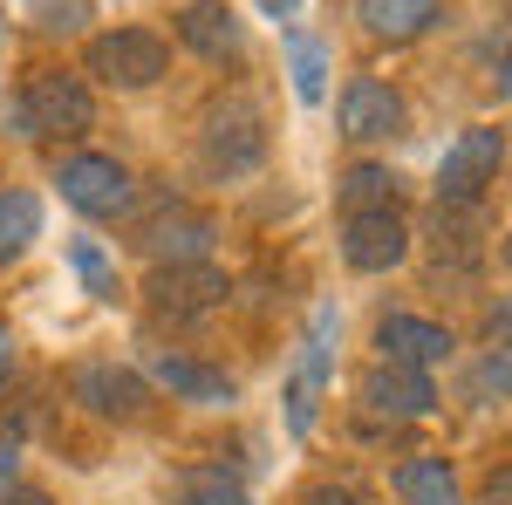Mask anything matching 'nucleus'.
I'll return each instance as SVG.
<instances>
[{
  "label": "nucleus",
  "instance_id": "obj_1",
  "mask_svg": "<svg viewBox=\"0 0 512 505\" xmlns=\"http://www.w3.org/2000/svg\"><path fill=\"white\" fill-rule=\"evenodd\" d=\"M7 123H14V137H28V144L82 137V130L96 123V96H89V82L69 76V69H35V76L14 89Z\"/></svg>",
  "mask_w": 512,
  "mask_h": 505
},
{
  "label": "nucleus",
  "instance_id": "obj_2",
  "mask_svg": "<svg viewBox=\"0 0 512 505\" xmlns=\"http://www.w3.org/2000/svg\"><path fill=\"white\" fill-rule=\"evenodd\" d=\"M164 69H171V41L151 28H110L82 48V76H96L103 89H123V96L164 82Z\"/></svg>",
  "mask_w": 512,
  "mask_h": 505
},
{
  "label": "nucleus",
  "instance_id": "obj_3",
  "mask_svg": "<svg viewBox=\"0 0 512 505\" xmlns=\"http://www.w3.org/2000/svg\"><path fill=\"white\" fill-rule=\"evenodd\" d=\"M198 157H205V171H219V178L260 171V157H267V117H260V103H253V96L212 103V110H205V137H198Z\"/></svg>",
  "mask_w": 512,
  "mask_h": 505
},
{
  "label": "nucleus",
  "instance_id": "obj_4",
  "mask_svg": "<svg viewBox=\"0 0 512 505\" xmlns=\"http://www.w3.org/2000/svg\"><path fill=\"white\" fill-rule=\"evenodd\" d=\"M499 164H506V130H492V123L458 130L451 151L437 157V205H478L485 185L499 178Z\"/></svg>",
  "mask_w": 512,
  "mask_h": 505
},
{
  "label": "nucleus",
  "instance_id": "obj_5",
  "mask_svg": "<svg viewBox=\"0 0 512 505\" xmlns=\"http://www.w3.org/2000/svg\"><path fill=\"white\" fill-rule=\"evenodd\" d=\"M55 185H62V198L76 205L82 219H123V212H130V171H123L117 157H103V151L62 157Z\"/></svg>",
  "mask_w": 512,
  "mask_h": 505
},
{
  "label": "nucleus",
  "instance_id": "obj_6",
  "mask_svg": "<svg viewBox=\"0 0 512 505\" xmlns=\"http://www.w3.org/2000/svg\"><path fill=\"white\" fill-rule=\"evenodd\" d=\"M335 308H315L308 335H301V355H294V376H287V430L308 437L321 410V383H328V342H335Z\"/></svg>",
  "mask_w": 512,
  "mask_h": 505
},
{
  "label": "nucleus",
  "instance_id": "obj_7",
  "mask_svg": "<svg viewBox=\"0 0 512 505\" xmlns=\"http://www.w3.org/2000/svg\"><path fill=\"white\" fill-rule=\"evenodd\" d=\"M171 28L205 62H246V21H239L233 0H178L171 7Z\"/></svg>",
  "mask_w": 512,
  "mask_h": 505
},
{
  "label": "nucleus",
  "instance_id": "obj_8",
  "mask_svg": "<svg viewBox=\"0 0 512 505\" xmlns=\"http://www.w3.org/2000/svg\"><path fill=\"white\" fill-rule=\"evenodd\" d=\"M144 294H151V314H171V321H198V314H212L233 287H226V273L212 267V260H198V267H151L144 280Z\"/></svg>",
  "mask_w": 512,
  "mask_h": 505
},
{
  "label": "nucleus",
  "instance_id": "obj_9",
  "mask_svg": "<svg viewBox=\"0 0 512 505\" xmlns=\"http://www.w3.org/2000/svg\"><path fill=\"white\" fill-rule=\"evenodd\" d=\"M403 130H410V103L396 96L390 82L355 76L349 89H342V137H349V144H390Z\"/></svg>",
  "mask_w": 512,
  "mask_h": 505
},
{
  "label": "nucleus",
  "instance_id": "obj_10",
  "mask_svg": "<svg viewBox=\"0 0 512 505\" xmlns=\"http://www.w3.org/2000/svg\"><path fill=\"white\" fill-rule=\"evenodd\" d=\"M76 403L89 417H110V424H130V417H144V403H151V383L137 376V369H117V362H82L76 376Z\"/></svg>",
  "mask_w": 512,
  "mask_h": 505
},
{
  "label": "nucleus",
  "instance_id": "obj_11",
  "mask_svg": "<svg viewBox=\"0 0 512 505\" xmlns=\"http://www.w3.org/2000/svg\"><path fill=\"white\" fill-rule=\"evenodd\" d=\"M342 260L355 273H390L410 260V226L403 212H355L342 219Z\"/></svg>",
  "mask_w": 512,
  "mask_h": 505
},
{
  "label": "nucleus",
  "instance_id": "obj_12",
  "mask_svg": "<svg viewBox=\"0 0 512 505\" xmlns=\"http://www.w3.org/2000/svg\"><path fill=\"white\" fill-rule=\"evenodd\" d=\"M355 396H362V410H369V417H390V424H403V417H431V410H437L431 376H424V369H396V362L362 369Z\"/></svg>",
  "mask_w": 512,
  "mask_h": 505
},
{
  "label": "nucleus",
  "instance_id": "obj_13",
  "mask_svg": "<svg viewBox=\"0 0 512 505\" xmlns=\"http://www.w3.org/2000/svg\"><path fill=\"white\" fill-rule=\"evenodd\" d=\"M451 349H458V342H451L444 321H424V314H383V321H376V355L396 362V369H424V376H431Z\"/></svg>",
  "mask_w": 512,
  "mask_h": 505
},
{
  "label": "nucleus",
  "instance_id": "obj_14",
  "mask_svg": "<svg viewBox=\"0 0 512 505\" xmlns=\"http://www.w3.org/2000/svg\"><path fill=\"white\" fill-rule=\"evenodd\" d=\"M212 239H219V226H212L205 212H185V205H171L164 219H151V226L137 233V246H144L158 267H198V260L212 253Z\"/></svg>",
  "mask_w": 512,
  "mask_h": 505
},
{
  "label": "nucleus",
  "instance_id": "obj_15",
  "mask_svg": "<svg viewBox=\"0 0 512 505\" xmlns=\"http://www.w3.org/2000/svg\"><path fill=\"white\" fill-rule=\"evenodd\" d=\"M151 383L171 389L178 403H205V410L233 403V376H226V369H205L192 355H151Z\"/></svg>",
  "mask_w": 512,
  "mask_h": 505
},
{
  "label": "nucleus",
  "instance_id": "obj_16",
  "mask_svg": "<svg viewBox=\"0 0 512 505\" xmlns=\"http://www.w3.org/2000/svg\"><path fill=\"white\" fill-rule=\"evenodd\" d=\"M355 21H362L376 41L403 48V41H417L437 21V0H355Z\"/></svg>",
  "mask_w": 512,
  "mask_h": 505
},
{
  "label": "nucleus",
  "instance_id": "obj_17",
  "mask_svg": "<svg viewBox=\"0 0 512 505\" xmlns=\"http://www.w3.org/2000/svg\"><path fill=\"white\" fill-rule=\"evenodd\" d=\"M396 499L403 505H465V485L444 458H410L396 465Z\"/></svg>",
  "mask_w": 512,
  "mask_h": 505
},
{
  "label": "nucleus",
  "instance_id": "obj_18",
  "mask_svg": "<svg viewBox=\"0 0 512 505\" xmlns=\"http://www.w3.org/2000/svg\"><path fill=\"white\" fill-rule=\"evenodd\" d=\"M396 178L390 164H355V171H342V185H335V198H342V219H355V212H396Z\"/></svg>",
  "mask_w": 512,
  "mask_h": 505
},
{
  "label": "nucleus",
  "instance_id": "obj_19",
  "mask_svg": "<svg viewBox=\"0 0 512 505\" xmlns=\"http://www.w3.org/2000/svg\"><path fill=\"white\" fill-rule=\"evenodd\" d=\"M35 239H41V198L21 192V185H7V192H0V267H14Z\"/></svg>",
  "mask_w": 512,
  "mask_h": 505
},
{
  "label": "nucleus",
  "instance_id": "obj_20",
  "mask_svg": "<svg viewBox=\"0 0 512 505\" xmlns=\"http://www.w3.org/2000/svg\"><path fill=\"white\" fill-rule=\"evenodd\" d=\"M287 69H294V96L315 110L328 96V48L315 35H301V28H287Z\"/></svg>",
  "mask_w": 512,
  "mask_h": 505
},
{
  "label": "nucleus",
  "instance_id": "obj_21",
  "mask_svg": "<svg viewBox=\"0 0 512 505\" xmlns=\"http://www.w3.org/2000/svg\"><path fill=\"white\" fill-rule=\"evenodd\" d=\"M178 499H185V505H253V499H246V485H239V478H226L219 465L178 471Z\"/></svg>",
  "mask_w": 512,
  "mask_h": 505
},
{
  "label": "nucleus",
  "instance_id": "obj_22",
  "mask_svg": "<svg viewBox=\"0 0 512 505\" xmlns=\"http://www.w3.org/2000/svg\"><path fill=\"white\" fill-rule=\"evenodd\" d=\"M69 267L82 273V287H89L96 301H117V267L103 260V246H96V239H76V246H69Z\"/></svg>",
  "mask_w": 512,
  "mask_h": 505
},
{
  "label": "nucleus",
  "instance_id": "obj_23",
  "mask_svg": "<svg viewBox=\"0 0 512 505\" xmlns=\"http://www.w3.org/2000/svg\"><path fill=\"white\" fill-rule=\"evenodd\" d=\"M472 396H512V342H499L472 362Z\"/></svg>",
  "mask_w": 512,
  "mask_h": 505
},
{
  "label": "nucleus",
  "instance_id": "obj_24",
  "mask_svg": "<svg viewBox=\"0 0 512 505\" xmlns=\"http://www.w3.org/2000/svg\"><path fill=\"white\" fill-rule=\"evenodd\" d=\"M301 505H362V492H349V485H308Z\"/></svg>",
  "mask_w": 512,
  "mask_h": 505
},
{
  "label": "nucleus",
  "instance_id": "obj_25",
  "mask_svg": "<svg viewBox=\"0 0 512 505\" xmlns=\"http://www.w3.org/2000/svg\"><path fill=\"white\" fill-rule=\"evenodd\" d=\"M485 505H512V465H499L485 478Z\"/></svg>",
  "mask_w": 512,
  "mask_h": 505
},
{
  "label": "nucleus",
  "instance_id": "obj_26",
  "mask_svg": "<svg viewBox=\"0 0 512 505\" xmlns=\"http://www.w3.org/2000/svg\"><path fill=\"white\" fill-rule=\"evenodd\" d=\"M0 505H55V499H48V492H35V485H7V492H0Z\"/></svg>",
  "mask_w": 512,
  "mask_h": 505
},
{
  "label": "nucleus",
  "instance_id": "obj_27",
  "mask_svg": "<svg viewBox=\"0 0 512 505\" xmlns=\"http://www.w3.org/2000/svg\"><path fill=\"white\" fill-rule=\"evenodd\" d=\"M14 465H21V451H14V444H7V437H0V492H7V485H14Z\"/></svg>",
  "mask_w": 512,
  "mask_h": 505
},
{
  "label": "nucleus",
  "instance_id": "obj_28",
  "mask_svg": "<svg viewBox=\"0 0 512 505\" xmlns=\"http://www.w3.org/2000/svg\"><path fill=\"white\" fill-rule=\"evenodd\" d=\"M7 376H14V328L0 321V383H7Z\"/></svg>",
  "mask_w": 512,
  "mask_h": 505
},
{
  "label": "nucleus",
  "instance_id": "obj_29",
  "mask_svg": "<svg viewBox=\"0 0 512 505\" xmlns=\"http://www.w3.org/2000/svg\"><path fill=\"white\" fill-rule=\"evenodd\" d=\"M499 96H506V103H512V55H506V62H499Z\"/></svg>",
  "mask_w": 512,
  "mask_h": 505
},
{
  "label": "nucleus",
  "instance_id": "obj_30",
  "mask_svg": "<svg viewBox=\"0 0 512 505\" xmlns=\"http://www.w3.org/2000/svg\"><path fill=\"white\" fill-rule=\"evenodd\" d=\"M260 7H267V14H280V21L294 14V0H260Z\"/></svg>",
  "mask_w": 512,
  "mask_h": 505
},
{
  "label": "nucleus",
  "instance_id": "obj_31",
  "mask_svg": "<svg viewBox=\"0 0 512 505\" xmlns=\"http://www.w3.org/2000/svg\"><path fill=\"white\" fill-rule=\"evenodd\" d=\"M499 328H512V308H492V335H499Z\"/></svg>",
  "mask_w": 512,
  "mask_h": 505
},
{
  "label": "nucleus",
  "instance_id": "obj_32",
  "mask_svg": "<svg viewBox=\"0 0 512 505\" xmlns=\"http://www.w3.org/2000/svg\"><path fill=\"white\" fill-rule=\"evenodd\" d=\"M499 260H506V267H512V233H506V246H499Z\"/></svg>",
  "mask_w": 512,
  "mask_h": 505
}]
</instances>
